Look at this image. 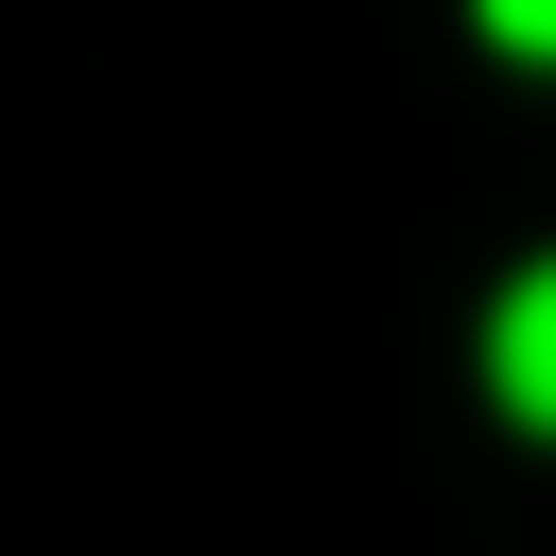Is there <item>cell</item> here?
I'll return each instance as SVG.
<instances>
[{"instance_id": "obj_1", "label": "cell", "mask_w": 556, "mask_h": 556, "mask_svg": "<svg viewBox=\"0 0 556 556\" xmlns=\"http://www.w3.org/2000/svg\"><path fill=\"white\" fill-rule=\"evenodd\" d=\"M486 400H504L521 434H556V261L504 278V313H486Z\"/></svg>"}, {"instance_id": "obj_2", "label": "cell", "mask_w": 556, "mask_h": 556, "mask_svg": "<svg viewBox=\"0 0 556 556\" xmlns=\"http://www.w3.org/2000/svg\"><path fill=\"white\" fill-rule=\"evenodd\" d=\"M469 17H486V52H539L556 70V0H469Z\"/></svg>"}]
</instances>
